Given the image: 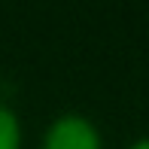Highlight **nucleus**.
Returning a JSON list of instances; mask_svg holds the SVG:
<instances>
[{"label":"nucleus","mask_w":149,"mask_h":149,"mask_svg":"<svg viewBox=\"0 0 149 149\" xmlns=\"http://www.w3.org/2000/svg\"><path fill=\"white\" fill-rule=\"evenodd\" d=\"M40 149H104V134L91 116L70 110L46 125Z\"/></svg>","instance_id":"obj_1"},{"label":"nucleus","mask_w":149,"mask_h":149,"mask_svg":"<svg viewBox=\"0 0 149 149\" xmlns=\"http://www.w3.org/2000/svg\"><path fill=\"white\" fill-rule=\"evenodd\" d=\"M0 149H24L22 116L6 100H0Z\"/></svg>","instance_id":"obj_2"},{"label":"nucleus","mask_w":149,"mask_h":149,"mask_svg":"<svg viewBox=\"0 0 149 149\" xmlns=\"http://www.w3.org/2000/svg\"><path fill=\"white\" fill-rule=\"evenodd\" d=\"M125 149H149V137H137L134 143H128Z\"/></svg>","instance_id":"obj_3"}]
</instances>
